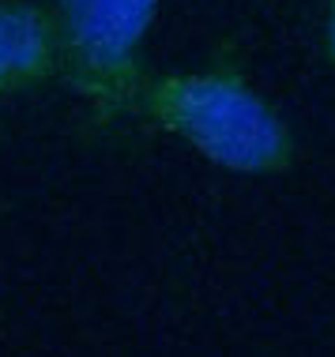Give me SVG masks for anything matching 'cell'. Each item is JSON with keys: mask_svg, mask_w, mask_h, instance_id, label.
I'll return each mask as SVG.
<instances>
[{"mask_svg": "<svg viewBox=\"0 0 335 357\" xmlns=\"http://www.w3.org/2000/svg\"><path fill=\"white\" fill-rule=\"evenodd\" d=\"M64 68L61 19L31 0H0V94L50 83Z\"/></svg>", "mask_w": 335, "mask_h": 357, "instance_id": "obj_3", "label": "cell"}, {"mask_svg": "<svg viewBox=\"0 0 335 357\" xmlns=\"http://www.w3.org/2000/svg\"><path fill=\"white\" fill-rule=\"evenodd\" d=\"M162 0H75L61 19L64 75L98 113L128 109L143 79L140 50Z\"/></svg>", "mask_w": 335, "mask_h": 357, "instance_id": "obj_2", "label": "cell"}, {"mask_svg": "<svg viewBox=\"0 0 335 357\" xmlns=\"http://www.w3.org/2000/svg\"><path fill=\"white\" fill-rule=\"evenodd\" d=\"M128 109L230 173L271 177L298 158L290 124L237 64L143 75Z\"/></svg>", "mask_w": 335, "mask_h": 357, "instance_id": "obj_1", "label": "cell"}, {"mask_svg": "<svg viewBox=\"0 0 335 357\" xmlns=\"http://www.w3.org/2000/svg\"><path fill=\"white\" fill-rule=\"evenodd\" d=\"M324 53L335 64V0L328 4V19H324Z\"/></svg>", "mask_w": 335, "mask_h": 357, "instance_id": "obj_4", "label": "cell"}, {"mask_svg": "<svg viewBox=\"0 0 335 357\" xmlns=\"http://www.w3.org/2000/svg\"><path fill=\"white\" fill-rule=\"evenodd\" d=\"M57 4H61V12H64V8H68V4H75V0H57Z\"/></svg>", "mask_w": 335, "mask_h": 357, "instance_id": "obj_5", "label": "cell"}]
</instances>
